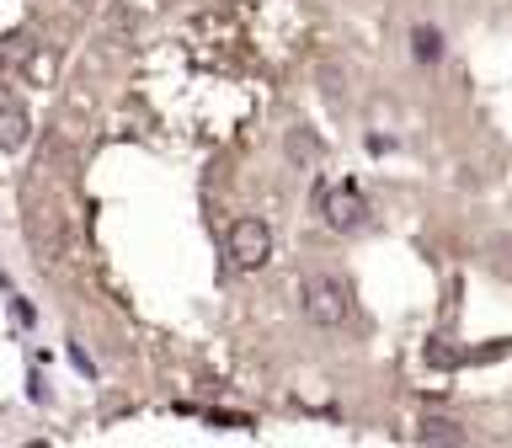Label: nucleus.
I'll list each match as a JSON object with an SVG mask.
<instances>
[{"instance_id": "f8f14e48", "label": "nucleus", "mask_w": 512, "mask_h": 448, "mask_svg": "<svg viewBox=\"0 0 512 448\" xmlns=\"http://www.w3.org/2000/svg\"><path fill=\"white\" fill-rule=\"evenodd\" d=\"M11 315L22 320V326H27V320H32V304H27V299H11Z\"/></svg>"}, {"instance_id": "20e7f679", "label": "nucleus", "mask_w": 512, "mask_h": 448, "mask_svg": "<svg viewBox=\"0 0 512 448\" xmlns=\"http://www.w3.org/2000/svg\"><path fill=\"white\" fill-rule=\"evenodd\" d=\"M27 246L48 267L64 262V224H59L54 208H27Z\"/></svg>"}, {"instance_id": "f257e3e1", "label": "nucleus", "mask_w": 512, "mask_h": 448, "mask_svg": "<svg viewBox=\"0 0 512 448\" xmlns=\"http://www.w3.org/2000/svg\"><path fill=\"white\" fill-rule=\"evenodd\" d=\"M299 310L315 320V326H342V320L352 315V299H347V288L326 278V272H310V278L299 283Z\"/></svg>"}, {"instance_id": "f03ea898", "label": "nucleus", "mask_w": 512, "mask_h": 448, "mask_svg": "<svg viewBox=\"0 0 512 448\" xmlns=\"http://www.w3.org/2000/svg\"><path fill=\"white\" fill-rule=\"evenodd\" d=\"M315 208L326 214L331 230H342V235H352V230H363V224H368V198H363L358 182H342V187L320 182L315 187Z\"/></svg>"}, {"instance_id": "7ed1b4c3", "label": "nucleus", "mask_w": 512, "mask_h": 448, "mask_svg": "<svg viewBox=\"0 0 512 448\" xmlns=\"http://www.w3.org/2000/svg\"><path fill=\"white\" fill-rule=\"evenodd\" d=\"M230 262L240 272H256L272 262V230L262 219H235L230 224Z\"/></svg>"}, {"instance_id": "39448f33", "label": "nucleus", "mask_w": 512, "mask_h": 448, "mask_svg": "<svg viewBox=\"0 0 512 448\" xmlns=\"http://www.w3.org/2000/svg\"><path fill=\"white\" fill-rule=\"evenodd\" d=\"M32 134V118H27V107H16V102H0V150H22Z\"/></svg>"}, {"instance_id": "6e6552de", "label": "nucleus", "mask_w": 512, "mask_h": 448, "mask_svg": "<svg viewBox=\"0 0 512 448\" xmlns=\"http://www.w3.org/2000/svg\"><path fill=\"white\" fill-rule=\"evenodd\" d=\"M416 443H448V448H459L464 443V427L448 422V416H427V422L416 427Z\"/></svg>"}, {"instance_id": "9b49d317", "label": "nucleus", "mask_w": 512, "mask_h": 448, "mask_svg": "<svg viewBox=\"0 0 512 448\" xmlns=\"http://www.w3.org/2000/svg\"><path fill=\"white\" fill-rule=\"evenodd\" d=\"M70 363H75V368H80V374H86V379L96 374V363H91V358H86V352H80V347H70Z\"/></svg>"}, {"instance_id": "423d86ee", "label": "nucleus", "mask_w": 512, "mask_h": 448, "mask_svg": "<svg viewBox=\"0 0 512 448\" xmlns=\"http://www.w3.org/2000/svg\"><path fill=\"white\" fill-rule=\"evenodd\" d=\"M283 150H288V160H299V166H315V160L326 155V144L315 139V128H288Z\"/></svg>"}, {"instance_id": "0eeeda50", "label": "nucleus", "mask_w": 512, "mask_h": 448, "mask_svg": "<svg viewBox=\"0 0 512 448\" xmlns=\"http://www.w3.org/2000/svg\"><path fill=\"white\" fill-rule=\"evenodd\" d=\"M411 59H416V64H438V59H443V32L427 27V22L411 27Z\"/></svg>"}, {"instance_id": "9d476101", "label": "nucleus", "mask_w": 512, "mask_h": 448, "mask_svg": "<svg viewBox=\"0 0 512 448\" xmlns=\"http://www.w3.org/2000/svg\"><path fill=\"white\" fill-rule=\"evenodd\" d=\"M54 75V54H32L27 59V80H48Z\"/></svg>"}, {"instance_id": "1a4fd4ad", "label": "nucleus", "mask_w": 512, "mask_h": 448, "mask_svg": "<svg viewBox=\"0 0 512 448\" xmlns=\"http://www.w3.org/2000/svg\"><path fill=\"white\" fill-rule=\"evenodd\" d=\"M427 363H432V368H459V363H464V352L443 347V336H432V342H427Z\"/></svg>"}]
</instances>
